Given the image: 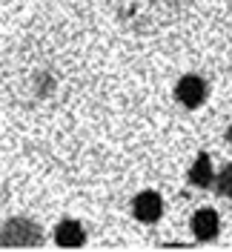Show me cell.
<instances>
[{"label": "cell", "mask_w": 232, "mask_h": 252, "mask_svg": "<svg viewBox=\"0 0 232 252\" xmlns=\"http://www.w3.org/2000/svg\"><path fill=\"white\" fill-rule=\"evenodd\" d=\"M55 241H58V247H83L86 232L77 220H61L58 229H55Z\"/></svg>", "instance_id": "7"}, {"label": "cell", "mask_w": 232, "mask_h": 252, "mask_svg": "<svg viewBox=\"0 0 232 252\" xmlns=\"http://www.w3.org/2000/svg\"><path fill=\"white\" fill-rule=\"evenodd\" d=\"M43 232L29 218H12L0 229V247L3 250H20V247H40Z\"/></svg>", "instance_id": "3"}, {"label": "cell", "mask_w": 232, "mask_h": 252, "mask_svg": "<svg viewBox=\"0 0 232 252\" xmlns=\"http://www.w3.org/2000/svg\"><path fill=\"white\" fill-rule=\"evenodd\" d=\"M3 89L15 106H43L61 92L63 75L61 63L55 61V52L46 46L43 37L37 40H20L15 52H9L3 66Z\"/></svg>", "instance_id": "1"}, {"label": "cell", "mask_w": 232, "mask_h": 252, "mask_svg": "<svg viewBox=\"0 0 232 252\" xmlns=\"http://www.w3.org/2000/svg\"><path fill=\"white\" fill-rule=\"evenodd\" d=\"M212 187H215L218 195H224V198H232V163L224 169V172L218 175V181H212Z\"/></svg>", "instance_id": "9"}, {"label": "cell", "mask_w": 232, "mask_h": 252, "mask_svg": "<svg viewBox=\"0 0 232 252\" xmlns=\"http://www.w3.org/2000/svg\"><path fill=\"white\" fill-rule=\"evenodd\" d=\"M132 212H135V218L143 220V223H155V220L161 218V212H164V201H161L158 192L146 189V192H140L138 198L132 201Z\"/></svg>", "instance_id": "5"}, {"label": "cell", "mask_w": 232, "mask_h": 252, "mask_svg": "<svg viewBox=\"0 0 232 252\" xmlns=\"http://www.w3.org/2000/svg\"><path fill=\"white\" fill-rule=\"evenodd\" d=\"M115 9L126 29L152 34L181 17L186 0H115Z\"/></svg>", "instance_id": "2"}, {"label": "cell", "mask_w": 232, "mask_h": 252, "mask_svg": "<svg viewBox=\"0 0 232 252\" xmlns=\"http://www.w3.org/2000/svg\"><path fill=\"white\" fill-rule=\"evenodd\" d=\"M189 184H192V187H212V169H209L206 152H201L198 160H195V166L189 169Z\"/></svg>", "instance_id": "8"}, {"label": "cell", "mask_w": 232, "mask_h": 252, "mask_svg": "<svg viewBox=\"0 0 232 252\" xmlns=\"http://www.w3.org/2000/svg\"><path fill=\"white\" fill-rule=\"evenodd\" d=\"M175 97L184 103L186 109H198L206 97V83H203L198 75H186V78L178 80V89H175Z\"/></svg>", "instance_id": "4"}, {"label": "cell", "mask_w": 232, "mask_h": 252, "mask_svg": "<svg viewBox=\"0 0 232 252\" xmlns=\"http://www.w3.org/2000/svg\"><path fill=\"white\" fill-rule=\"evenodd\" d=\"M192 232L198 241H212L218 235V212L215 209H198L192 218Z\"/></svg>", "instance_id": "6"}, {"label": "cell", "mask_w": 232, "mask_h": 252, "mask_svg": "<svg viewBox=\"0 0 232 252\" xmlns=\"http://www.w3.org/2000/svg\"><path fill=\"white\" fill-rule=\"evenodd\" d=\"M227 138H230V143H232V129H230V132H227Z\"/></svg>", "instance_id": "10"}]
</instances>
